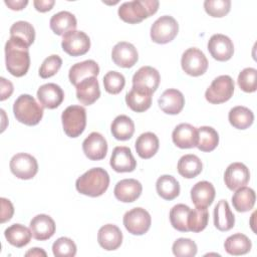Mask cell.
Listing matches in <instances>:
<instances>
[{
	"label": "cell",
	"mask_w": 257,
	"mask_h": 257,
	"mask_svg": "<svg viewBox=\"0 0 257 257\" xmlns=\"http://www.w3.org/2000/svg\"><path fill=\"white\" fill-rule=\"evenodd\" d=\"M5 63L7 70L13 76L25 75L30 66L28 46L22 40L10 36L5 44Z\"/></svg>",
	"instance_id": "obj_1"
},
{
	"label": "cell",
	"mask_w": 257,
	"mask_h": 257,
	"mask_svg": "<svg viewBox=\"0 0 257 257\" xmlns=\"http://www.w3.org/2000/svg\"><path fill=\"white\" fill-rule=\"evenodd\" d=\"M109 176L102 168H92L81 175L75 182L76 190L85 196H101L108 188Z\"/></svg>",
	"instance_id": "obj_2"
},
{
	"label": "cell",
	"mask_w": 257,
	"mask_h": 257,
	"mask_svg": "<svg viewBox=\"0 0 257 257\" xmlns=\"http://www.w3.org/2000/svg\"><path fill=\"white\" fill-rule=\"evenodd\" d=\"M157 0H133L122 3L118 7V16L124 22L135 24L154 15L159 8Z\"/></svg>",
	"instance_id": "obj_3"
},
{
	"label": "cell",
	"mask_w": 257,
	"mask_h": 257,
	"mask_svg": "<svg viewBox=\"0 0 257 257\" xmlns=\"http://www.w3.org/2000/svg\"><path fill=\"white\" fill-rule=\"evenodd\" d=\"M13 112L21 123L35 125L42 119L43 107L30 94H21L14 101Z\"/></svg>",
	"instance_id": "obj_4"
},
{
	"label": "cell",
	"mask_w": 257,
	"mask_h": 257,
	"mask_svg": "<svg viewBox=\"0 0 257 257\" xmlns=\"http://www.w3.org/2000/svg\"><path fill=\"white\" fill-rule=\"evenodd\" d=\"M64 133L69 138L79 137L86 125V110L80 105H69L61 114Z\"/></svg>",
	"instance_id": "obj_5"
},
{
	"label": "cell",
	"mask_w": 257,
	"mask_h": 257,
	"mask_svg": "<svg viewBox=\"0 0 257 257\" xmlns=\"http://www.w3.org/2000/svg\"><path fill=\"white\" fill-rule=\"evenodd\" d=\"M234 88V80L230 75H220L216 77L207 88L205 97L210 103H222L232 97Z\"/></svg>",
	"instance_id": "obj_6"
},
{
	"label": "cell",
	"mask_w": 257,
	"mask_h": 257,
	"mask_svg": "<svg viewBox=\"0 0 257 257\" xmlns=\"http://www.w3.org/2000/svg\"><path fill=\"white\" fill-rule=\"evenodd\" d=\"M179 24L177 20L169 15L159 17L151 27V38L159 44L171 42L178 34Z\"/></svg>",
	"instance_id": "obj_7"
},
{
	"label": "cell",
	"mask_w": 257,
	"mask_h": 257,
	"mask_svg": "<svg viewBox=\"0 0 257 257\" xmlns=\"http://www.w3.org/2000/svg\"><path fill=\"white\" fill-rule=\"evenodd\" d=\"M10 170L12 174L21 180H30L38 172L36 159L26 153H18L10 160Z\"/></svg>",
	"instance_id": "obj_8"
},
{
	"label": "cell",
	"mask_w": 257,
	"mask_h": 257,
	"mask_svg": "<svg viewBox=\"0 0 257 257\" xmlns=\"http://www.w3.org/2000/svg\"><path fill=\"white\" fill-rule=\"evenodd\" d=\"M152 218L149 212L141 207L127 211L123 216V225L128 233L133 235H143L151 227Z\"/></svg>",
	"instance_id": "obj_9"
},
{
	"label": "cell",
	"mask_w": 257,
	"mask_h": 257,
	"mask_svg": "<svg viewBox=\"0 0 257 257\" xmlns=\"http://www.w3.org/2000/svg\"><path fill=\"white\" fill-rule=\"evenodd\" d=\"M61 47L70 56H80L89 50L90 39L83 31L71 30L62 35Z\"/></svg>",
	"instance_id": "obj_10"
},
{
	"label": "cell",
	"mask_w": 257,
	"mask_h": 257,
	"mask_svg": "<svg viewBox=\"0 0 257 257\" xmlns=\"http://www.w3.org/2000/svg\"><path fill=\"white\" fill-rule=\"evenodd\" d=\"M181 65L187 74L191 76H200L204 74L208 68V59L200 49L191 47L183 53Z\"/></svg>",
	"instance_id": "obj_11"
},
{
	"label": "cell",
	"mask_w": 257,
	"mask_h": 257,
	"mask_svg": "<svg viewBox=\"0 0 257 257\" xmlns=\"http://www.w3.org/2000/svg\"><path fill=\"white\" fill-rule=\"evenodd\" d=\"M160 80L161 76L156 68L143 66L133 76V87L153 94L157 90Z\"/></svg>",
	"instance_id": "obj_12"
},
{
	"label": "cell",
	"mask_w": 257,
	"mask_h": 257,
	"mask_svg": "<svg viewBox=\"0 0 257 257\" xmlns=\"http://www.w3.org/2000/svg\"><path fill=\"white\" fill-rule=\"evenodd\" d=\"M208 50L210 54L218 61L229 60L234 53L232 40L224 34H214L208 41Z\"/></svg>",
	"instance_id": "obj_13"
},
{
	"label": "cell",
	"mask_w": 257,
	"mask_h": 257,
	"mask_svg": "<svg viewBox=\"0 0 257 257\" xmlns=\"http://www.w3.org/2000/svg\"><path fill=\"white\" fill-rule=\"evenodd\" d=\"M112 61L119 67H133L138 59L139 54L137 48L130 42L120 41L116 43L111 50Z\"/></svg>",
	"instance_id": "obj_14"
},
{
	"label": "cell",
	"mask_w": 257,
	"mask_h": 257,
	"mask_svg": "<svg viewBox=\"0 0 257 257\" xmlns=\"http://www.w3.org/2000/svg\"><path fill=\"white\" fill-rule=\"evenodd\" d=\"M250 180L249 169L242 163L230 164L224 174V181L227 188L231 191L244 187Z\"/></svg>",
	"instance_id": "obj_15"
},
{
	"label": "cell",
	"mask_w": 257,
	"mask_h": 257,
	"mask_svg": "<svg viewBox=\"0 0 257 257\" xmlns=\"http://www.w3.org/2000/svg\"><path fill=\"white\" fill-rule=\"evenodd\" d=\"M84 155L91 161H99L104 159L107 153V143L104 137L96 132H93L85 138L82 143Z\"/></svg>",
	"instance_id": "obj_16"
},
{
	"label": "cell",
	"mask_w": 257,
	"mask_h": 257,
	"mask_svg": "<svg viewBox=\"0 0 257 257\" xmlns=\"http://www.w3.org/2000/svg\"><path fill=\"white\" fill-rule=\"evenodd\" d=\"M37 98L42 107L53 109L58 107L63 101L64 92L56 83H45L38 88Z\"/></svg>",
	"instance_id": "obj_17"
},
{
	"label": "cell",
	"mask_w": 257,
	"mask_h": 257,
	"mask_svg": "<svg viewBox=\"0 0 257 257\" xmlns=\"http://www.w3.org/2000/svg\"><path fill=\"white\" fill-rule=\"evenodd\" d=\"M109 164L117 173L133 172L137 167V161L135 160L131 149L120 146L113 149Z\"/></svg>",
	"instance_id": "obj_18"
},
{
	"label": "cell",
	"mask_w": 257,
	"mask_h": 257,
	"mask_svg": "<svg viewBox=\"0 0 257 257\" xmlns=\"http://www.w3.org/2000/svg\"><path fill=\"white\" fill-rule=\"evenodd\" d=\"M30 230L32 237L36 240L44 241L51 238L55 233L54 220L45 214H39L30 221Z\"/></svg>",
	"instance_id": "obj_19"
},
{
	"label": "cell",
	"mask_w": 257,
	"mask_h": 257,
	"mask_svg": "<svg viewBox=\"0 0 257 257\" xmlns=\"http://www.w3.org/2000/svg\"><path fill=\"white\" fill-rule=\"evenodd\" d=\"M143 186L135 179H123L116 183L113 193L115 198L123 203L135 202L142 194Z\"/></svg>",
	"instance_id": "obj_20"
},
{
	"label": "cell",
	"mask_w": 257,
	"mask_h": 257,
	"mask_svg": "<svg viewBox=\"0 0 257 257\" xmlns=\"http://www.w3.org/2000/svg\"><path fill=\"white\" fill-rule=\"evenodd\" d=\"M173 143L180 149H191L197 145V128L190 123L178 124L172 133Z\"/></svg>",
	"instance_id": "obj_21"
},
{
	"label": "cell",
	"mask_w": 257,
	"mask_h": 257,
	"mask_svg": "<svg viewBox=\"0 0 257 257\" xmlns=\"http://www.w3.org/2000/svg\"><path fill=\"white\" fill-rule=\"evenodd\" d=\"M161 109L168 114H178L185 105L183 93L175 88L165 90L158 100Z\"/></svg>",
	"instance_id": "obj_22"
},
{
	"label": "cell",
	"mask_w": 257,
	"mask_h": 257,
	"mask_svg": "<svg viewBox=\"0 0 257 257\" xmlns=\"http://www.w3.org/2000/svg\"><path fill=\"white\" fill-rule=\"evenodd\" d=\"M216 191L208 181L196 183L191 189V199L197 208H208L214 201Z\"/></svg>",
	"instance_id": "obj_23"
},
{
	"label": "cell",
	"mask_w": 257,
	"mask_h": 257,
	"mask_svg": "<svg viewBox=\"0 0 257 257\" xmlns=\"http://www.w3.org/2000/svg\"><path fill=\"white\" fill-rule=\"evenodd\" d=\"M97 241L100 247L104 250H116L121 245L122 233L117 226L106 224L98 230Z\"/></svg>",
	"instance_id": "obj_24"
},
{
	"label": "cell",
	"mask_w": 257,
	"mask_h": 257,
	"mask_svg": "<svg viewBox=\"0 0 257 257\" xmlns=\"http://www.w3.org/2000/svg\"><path fill=\"white\" fill-rule=\"evenodd\" d=\"M99 73V66L98 64L92 60H84L81 62H77L73 64L68 72V78L70 82L76 86L79 82L83 79L88 77H96Z\"/></svg>",
	"instance_id": "obj_25"
},
{
	"label": "cell",
	"mask_w": 257,
	"mask_h": 257,
	"mask_svg": "<svg viewBox=\"0 0 257 257\" xmlns=\"http://www.w3.org/2000/svg\"><path fill=\"white\" fill-rule=\"evenodd\" d=\"M76 97L84 105H90L100 96L99 84L96 77H88L76 86Z\"/></svg>",
	"instance_id": "obj_26"
},
{
	"label": "cell",
	"mask_w": 257,
	"mask_h": 257,
	"mask_svg": "<svg viewBox=\"0 0 257 257\" xmlns=\"http://www.w3.org/2000/svg\"><path fill=\"white\" fill-rule=\"evenodd\" d=\"M235 216L226 200H220L214 209V225L219 231H229L234 227Z\"/></svg>",
	"instance_id": "obj_27"
},
{
	"label": "cell",
	"mask_w": 257,
	"mask_h": 257,
	"mask_svg": "<svg viewBox=\"0 0 257 257\" xmlns=\"http://www.w3.org/2000/svg\"><path fill=\"white\" fill-rule=\"evenodd\" d=\"M50 28L57 35H64L68 31L75 30L77 21L75 16L69 11H60L50 18Z\"/></svg>",
	"instance_id": "obj_28"
},
{
	"label": "cell",
	"mask_w": 257,
	"mask_h": 257,
	"mask_svg": "<svg viewBox=\"0 0 257 257\" xmlns=\"http://www.w3.org/2000/svg\"><path fill=\"white\" fill-rule=\"evenodd\" d=\"M136 151L142 159H150L159 150V139L151 132L142 134L136 141Z\"/></svg>",
	"instance_id": "obj_29"
},
{
	"label": "cell",
	"mask_w": 257,
	"mask_h": 257,
	"mask_svg": "<svg viewBox=\"0 0 257 257\" xmlns=\"http://www.w3.org/2000/svg\"><path fill=\"white\" fill-rule=\"evenodd\" d=\"M4 235L8 243L17 248L27 245L32 237L31 230L21 224H13L9 226L4 231Z\"/></svg>",
	"instance_id": "obj_30"
},
{
	"label": "cell",
	"mask_w": 257,
	"mask_h": 257,
	"mask_svg": "<svg viewBox=\"0 0 257 257\" xmlns=\"http://www.w3.org/2000/svg\"><path fill=\"white\" fill-rule=\"evenodd\" d=\"M256 195L253 189L249 187H241L236 190L232 196V204L236 211L244 213L250 211L255 205Z\"/></svg>",
	"instance_id": "obj_31"
},
{
	"label": "cell",
	"mask_w": 257,
	"mask_h": 257,
	"mask_svg": "<svg viewBox=\"0 0 257 257\" xmlns=\"http://www.w3.org/2000/svg\"><path fill=\"white\" fill-rule=\"evenodd\" d=\"M110 131L114 139L118 141H126L130 140L135 133V123L127 115L120 114L112 120Z\"/></svg>",
	"instance_id": "obj_32"
},
{
	"label": "cell",
	"mask_w": 257,
	"mask_h": 257,
	"mask_svg": "<svg viewBox=\"0 0 257 257\" xmlns=\"http://www.w3.org/2000/svg\"><path fill=\"white\" fill-rule=\"evenodd\" d=\"M178 173L186 178V179H193L197 177L203 169V165L199 157L196 155H185L183 156L178 162Z\"/></svg>",
	"instance_id": "obj_33"
},
{
	"label": "cell",
	"mask_w": 257,
	"mask_h": 257,
	"mask_svg": "<svg viewBox=\"0 0 257 257\" xmlns=\"http://www.w3.org/2000/svg\"><path fill=\"white\" fill-rule=\"evenodd\" d=\"M152 95V93L132 87V89L125 94V102L132 110L143 112L151 107Z\"/></svg>",
	"instance_id": "obj_34"
},
{
	"label": "cell",
	"mask_w": 257,
	"mask_h": 257,
	"mask_svg": "<svg viewBox=\"0 0 257 257\" xmlns=\"http://www.w3.org/2000/svg\"><path fill=\"white\" fill-rule=\"evenodd\" d=\"M228 118L231 125H233L235 128L246 130L253 123L254 114L248 107L237 105L230 109Z\"/></svg>",
	"instance_id": "obj_35"
},
{
	"label": "cell",
	"mask_w": 257,
	"mask_h": 257,
	"mask_svg": "<svg viewBox=\"0 0 257 257\" xmlns=\"http://www.w3.org/2000/svg\"><path fill=\"white\" fill-rule=\"evenodd\" d=\"M156 189L163 199L171 201L177 198L180 194V184L171 175L161 176L156 183Z\"/></svg>",
	"instance_id": "obj_36"
},
{
	"label": "cell",
	"mask_w": 257,
	"mask_h": 257,
	"mask_svg": "<svg viewBox=\"0 0 257 257\" xmlns=\"http://www.w3.org/2000/svg\"><path fill=\"white\" fill-rule=\"evenodd\" d=\"M225 250L230 255H244L251 250L252 243L250 239L241 233H236L229 236L224 243Z\"/></svg>",
	"instance_id": "obj_37"
},
{
	"label": "cell",
	"mask_w": 257,
	"mask_h": 257,
	"mask_svg": "<svg viewBox=\"0 0 257 257\" xmlns=\"http://www.w3.org/2000/svg\"><path fill=\"white\" fill-rule=\"evenodd\" d=\"M198 140L196 147L202 152H211L216 149L219 144V135L215 128L203 125L197 128Z\"/></svg>",
	"instance_id": "obj_38"
},
{
	"label": "cell",
	"mask_w": 257,
	"mask_h": 257,
	"mask_svg": "<svg viewBox=\"0 0 257 257\" xmlns=\"http://www.w3.org/2000/svg\"><path fill=\"white\" fill-rule=\"evenodd\" d=\"M191 208L185 204H177L170 211V222L172 226L181 232H188V218Z\"/></svg>",
	"instance_id": "obj_39"
},
{
	"label": "cell",
	"mask_w": 257,
	"mask_h": 257,
	"mask_svg": "<svg viewBox=\"0 0 257 257\" xmlns=\"http://www.w3.org/2000/svg\"><path fill=\"white\" fill-rule=\"evenodd\" d=\"M10 36L22 40L28 47L34 42L35 30L32 24L27 21H17L10 27Z\"/></svg>",
	"instance_id": "obj_40"
},
{
	"label": "cell",
	"mask_w": 257,
	"mask_h": 257,
	"mask_svg": "<svg viewBox=\"0 0 257 257\" xmlns=\"http://www.w3.org/2000/svg\"><path fill=\"white\" fill-rule=\"evenodd\" d=\"M209 220V212L207 208H195L191 209L189 218H188V228L189 231L199 233L203 231L207 225Z\"/></svg>",
	"instance_id": "obj_41"
},
{
	"label": "cell",
	"mask_w": 257,
	"mask_h": 257,
	"mask_svg": "<svg viewBox=\"0 0 257 257\" xmlns=\"http://www.w3.org/2000/svg\"><path fill=\"white\" fill-rule=\"evenodd\" d=\"M125 84L124 76L114 70H110L103 76V86L106 92L110 94L119 93Z\"/></svg>",
	"instance_id": "obj_42"
},
{
	"label": "cell",
	"mask_w": 257,
	"mask_h": 257,
	"mask_svg": "<svg viewBox=\"0 0 257 257\" xmlns=\"http://www.w3.org/2000/svg\"><path fill=\"white\" fill-rule=\"evenodd\" d=\"M257 70L253 67L244 68L238 75V85L245 92H254L257 89Z\"/></svg>",
	"instance_id": "obj_43"
},
{
	"label": "cell",
	"mask_w": 257,
	"mask_h": 257,
	"mask_svg": "<svg viewBox=\"0 0 257 257\" xmlns=\"http://www.w3.org/2000/svg\"><path fill=\"white\" fill-rule=\"evenodd\" d=\"M52 252L56 257H73L76 254V245L70 238L60 237L53 243Z\"/></svg>",
	"instance_id": "obj_44"
},
{
	"label": "cell",
	"mask_w": 257,
	"mask_h": 257,
	"mask_svg": "<svg viewBox=\"0 0 257 257\" xmlns=\"http://www.w3.org/2000/svg\"><path fill=\"white\" fill-rule=\"evenodd\" d=\"M175 256L179 257H193L197 254L196 243L189 238H179L177 239L172 247Z\"/></svg>",
	"instance_id": "obj_45"
},
{
	"label": "cell",
	"mask_w": 257,
	"mask_h": 257,
	"mask_svg": "<svg viewBox=\"0 0 257 257\" xmlns=\"http://www.w3.org/2000/svg\"><path fill=\"white\" fill-rule=\"evenodd\" d=\"M205 11L212 17H223L229 13L231 8L230 0H206Z\"/></svg>",
	"instance_id": "obj_46"
},
{
	"label": "cell",
	"mask_w": 257,
	"mask_h": 257,
	"mask_svg": "<svg viewBox=\"0 0 257 257\" xmlns=\"http://www.w3.org/2000/svg\"><path fill=\"white\" fill-rule=\"evenodd\" d=\"M61 64H62V59L60 58L59 55L52 54L46 57L39 68L40 77L48 78L53 76L60 69Z\"/></svg>",
	"instance_id": "obj_47"
},
{
	"label": "cell",
	"mask_w": 257,
	"mask_h": 257,
	"mask_svg": "<svg viewBox=\"0 0 257 257\" xmlns=\"http://www.w3.org/2000/svg\"><path fill=\"white\" fill-rule=\"evenodd\" d=\"M1 223H5L9 221L14 213V208L12 203L5 198H1Z\"/></svg>",
	"instance_id": "obj_48"
},
{
	"label": "cell",
	"mask_w": 257,
	"mask_h": 257,
	"mask_svg": "<svg viewBox=\"0 0 257 257\" xmlns=\"http://www.w3.org/2000/svg\"><path fill=\"white\" fill-rule=\"evenodd\" d=\"M1 80V97L0 100H5L6 98H8L12 92H13V84L11 81L7 80L4 77L0 78Z\"/></svg>",
	"instance_id": "obj_49"
},
{
	"label": "cell",
	"mask_w": 257,
	"mask_h": 257,
	"mask_svg": "<svg viewBox=\"0 0 257 257\" xmlns=\"http://www.w3.org/2000/svg\"><path fill=\"white\" fill-rule=\"evenodd\" d=\"M54 3H55L54 0H35V1H33V5H34L35 9L39 12L49 11L53 7Z\"/></svg>",
	"instance_id": "obj_50"
},
{
	"label": "cell",
	"mask_w": 257,
	"mask_h": 257,
	"mask_svg": "<svg viewBox=\"0 0 257 257\" xmlns=\"http://www.w3.org/2000/svg\"><path fill=\"white\" fill-rule=\"evenodd\" d=\"M5 4L12 10H22L27 4V0H5Z\"/></svg>",
	"instance_id": "obj_51"
},
{
	"label": "cell",
	"mask_w": 257,
	"mask_h": 257,
	"mask_svg": "<svg viewBox=\"0 0 257 257\" xmlns=\"http://www.w3.org/2000/svg\"><path fill=\"white\" fill-rule=\"evenodd\" d=\"M25 256H46V252L41 248H32L25 253Z\"/></svg>",
	"instance_id": "obj_52"
}]
</instances>
